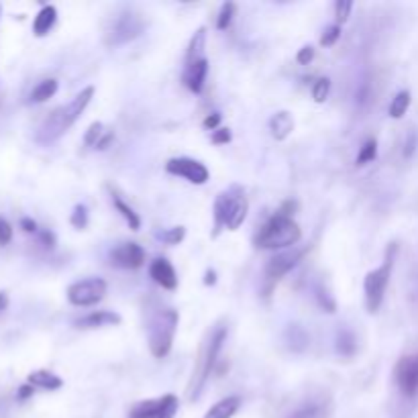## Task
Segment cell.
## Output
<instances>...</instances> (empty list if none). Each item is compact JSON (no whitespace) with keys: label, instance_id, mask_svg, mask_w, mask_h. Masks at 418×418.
Wrapping results in <instances>:
<instances>
[{"label":"cell","instance_id":"4316f807","mask_svg":"<svg viewBox=\"0 0 418 418\" xmlns=\"http://www.w3.org/2000/svg\"><path fill=\"white\" fill-rule=\"evenodd\" d=\"M235 10H237L235 2H225V4L220 6L218 17H216V29H218V31H227V29L231 27L233 17H235Z\"/></svg>","mask_w":418,"mask_h":418},{"label":"cell","instance_id":"4dcf8cb0","mask_svg":"<svg viewBox=\"0 0 418 418\" xmlns=\"http://www.w3.org/2000/svg\"><path fill=\"white\" fill-rule=\"evenodd\" d=\"M70 223L71 227L78 229V231L86 229V227H88V209H86L84 204H78V207L73 209V212H71Z\"/></svg>","mask_w":418,"mask_h":418},{"label":"cell","instance_id":"8fae6325","mask_svg":"<svg viewBox=\"0 0 418 418\" xmlns=\"http://www.w3.org/2000/svg\"><path fill=\"white\" fill-rule=\"evenodd\" d=\"M396 383L404 396L418 394V355H406L396 365Z\"/></svg>","mask_w":418,"mask_h":418},{"label":"cell","instance_id":"ee69618b","mask_svg":"<svg viewBox=\"0 0 418 418\" xmlns=\"http://www.w3.org/2000/svg\"><path fill=\"white\" fill-rule=\"evenodd\" d=\"M33 392H35V387L31 385V383H25V385H21L19 387V400H27V398H31L33 396Z\"/></svg>","mask_w":418,"mask_h":418},{"label":"cell","instance_id":"836d02e7","mask_svg":"<svg viewBox=\"0 0 418 418\" xmlns=\"http://www.w3.org/2000/svg\"><path fill=\"white\" fill-rule=\"evenodd\" d=\"M351 10H353V2H351V0H337V4H335V19H337V25H343V23L347 21Z\"/></svg>","mask_w":418,"mask_h":418},{"label":"cell","instance_id":"d6986e66","mask_svg":"<svg viewBox=\"0 0 418 418\" xmlns=\"http://www.w3.org/2000/svg\"><path fill=\"white\" fill-rule=\"evenodd\" d=\"M247 212H249V200L243 194V190L237 192L235 200H233V207H231V214H229V220H227V229L229 231H237L247 218Z\"/></svg>","mask_w":418,"mask_h":418},{"label":"cell","instance_id":"484cf974","mask_svg":"<svg viewBox=\"0 0 418 418\" xmlns=\"http://www.w3.org/2000/svg\"><path fill=\"white\" fill-rule=\"evenodd\" d=\"M408 106H410V92H408V90L398 92V94L394 96L392 105H390V116H392V119H402V116L406 114Z\"/></svg>","mask_w":418,"mask_h":418},{"label":"cell","instance_id":"44dd1931","mask_svg":"<svg viewBox=\"0 0 418 418\" xmlns=\"http://www.w3.org/2000/svg\"><path fill=\"white\" fill-rule=\"evenodd\" d=\"M204 47H207V27H200L188 43L186 51V66H192L200 60H204Z\"/></svg>","mask_w":418,"mask_h":418},{"label":"cell","instance_id":"7402d4cb","mask_svg":"<svg viewBox=\"0 0 418 418\" xmlns=\"http://www.w3.org/2000/svg\"><path fill=\"white\" fill-rule=\"evenodd\" d=\"M27 382L31 383L33 387H41V390H47V392H53V390H60L64 385V380L47 369H37L33 374H29Z\"/></svg>","mask_w":418,"mask_h":418},{"label":"cell","instance_id":"30bf717a","mask_svg":"<svg viewBox=\"0 0 418 418\" xmlns=\"http://www.w3.org/2000/svg\"><path fill=\"white\" fill-rule=\"evenodd\" d=\"M306 253V249H296V247H292L290 251H281L278 253L274 259H270V263L265 265V279L270 281V284H276L278 279H281L290 270H294L298 263H300V259H302V255Z\"/></svg>","mask_w":418,"mask_h":418},{"label":"cell","instance_id":"8992f818","mask_svg":"<svg viewBox=\"0 0 418 418\" xmlns=\"http://www.w3.org/2000/svg\"><path fill=\"white\" fill-rule=\"evenodd\" d=\"M143 19L139 15L131 12V10H125L116 17H112L110 21V27L106 29V45L110 47H116V45H123V43H129L133 41L135 37H139L143 33Z\"/></svg>","mask_w":418,"mask_h":418},{"label":"cell","instance_id":"ba28073f","mask_svg":"<svg viewBox=\"0 0 418 418\" xmlns=\"http://www.w3.org/2000/svg\"><path fill=\"white\" fill-rule=\"evenodd\" d=\"M166 170H168V174L184 177V180H188L190 184H196V186L207 184L210 177L209 168L202 162L192 159V157H174V159H170L166 164Z\"/></svg>","mask_w":418,"mask_h":418},{"label":"cell","instance_id":"3957f363","mask_svg":"<svg viewBox=\"0 0 418 418\" xmlns=\"http://www.w3.org/2000/svg\"><path fill=\"white\" fill-rule=\"evenodd\" d=\"M302 239V231L292 216L276 212L255 235V247L259 249H288L296 247Z\"/></svg>","mask_w":418,"mask_h":418},{"label":"cell","instance_id":"f546056e","mask_svg":"<svg viewBox=\"0 0 418 418\" xmlns=\"http://www.w3.org/2000/svg\"><path fill=\"white\" fill-rule=\"evenodd\" d=\"M329 92H331V80L329 78H320L316 80L313 86V98L314 103H324L329 98Z\"/></svg>","mask_w":418,"mask_h":418},{"label":"cell","instance_id":"7dc6e473","mask_svg":"<svg viewBox=\"0 0 418 418\" xmlns=\"http://www.w3.org/2000/svg\"><path fill=\"white\" fill-rule=\"evenodd\" d=\"M204 284H207V286H214V284H216V274H214L212 270H209V272H207V278H204Z\"/></svg>","mask_w":418,"mask_h":418},{"label":"cell","instance_id":"7bdbcfd3","mask_svg":"<svg viewBox=\"0 0 418 418\" xmlns=\"http://www.w3.org/2000/svg\"><path fill=\"white\" fill-rule=\"evenodd\" d=\"M21 227H23V231L25 233H39V227H37V223L33 218H21Z\"/></svg>","mask_w":418,"mask_h":418},{"label":"cell","instance_id":"603a6c76","mask_svg":"<svg viewBox=\"0 0 418 418\" xmlns=\"http://www.w3.org/2000/svg\"><path fill=\"white\" fill-rule=\"evenodd\" d=\"M112 204H114V209L116 212L125 218V223L129 225V229L131 231H139L141 229V216L135 212V210L131 209L119 194H112Z\"/></svg>","mask_w":418,"mask_h":418},{"label":"cell","instance_id":"277c9868","mask_svg":"<svg viewBox=\"0 0 418 418\" xmlns=\"http://www.w3.org/2000/svg\"><path fill=\"white\" fill-rule=\"evenodd\" d=\"M177 322H180V314L174 308H162L149 318L147 345L155 359L168 357V353L172 351Z\"/></svg>","mask_w":418,"mask_h":418},{"label":"cell","instance_id":"ac0fdd59","mask_svg":"<svg viewBox=\"0 0 418 418\" xmlns=\"http://www.w3.org/2000/svg\"><path fill=\"white\" fill-rule=\"evenodd\" d=\"M58 21V10L53 4H45L39 12H37L35 21H33V33L37 37H45L55 25Z\"/></svg>","mask_w":418,"mask_h":418},{"label":"cell","instance_id":"5b68a950","mask_svg":"<svg viewBox=\"0 0 418 418\" xmlns=\"http://www.w3.org/2000/svg\"><path fill=\"white\" fill-rule=\"evenodd\" d=\"M396 251L398 247L396 245H390L387 251H385V259L380 268L372 270L365 279H363V292H365V308L367 313L374 314L380 311L383 302V296H385V290H387V284H390V276H392V268H394V257H396Z\"/></svg>","mask_w":418,"mask_h":418},{"label":"cell","instance_id":"ffe728a7","mask_svg":"<svg viewBox=\"0 0 418 418\" xmlns=\"http://www.w3.org/2000/svg\"><path fill=\"white\" fill-rule=\"evenodd\" d=\"M241 408V398L239 396H227L223 400H218L204 418H233Z\"/></svg>","mask_w":418,"mask_h":418},{"label":"cell","instance_id":"74e56055","mask_svg":"<svg viewBox=\"0 0 418 418\" xmlns=\"http://www.w3.org/2000/svg\"><path fill=\"white\" fill-rule=\"evenodd\" d=\"M316 415H318V406L308 404V406H302V408L294 410L288 418H316Z\"/></svg>","mask_w":418,"mask_h":418},{"label":"cell","instance_id":"c3c4849f","mask_svg":"<svg viewBox=\"0 0 418 418\" xmlns=\"http://www.w3.org/2000/svg\"><path fill=\"white\" fill-rule=\"evenodd\" d=\"M6 306H8V296L4 292H0V313L6 311Z\"/></svg>","mask_w":418,"mask_h":418},{"label":"cell","instance_id":"9c48e42d","mask_svg":"<svg viewBox=\"0 0 418 418\" xmlns=\"http://www.w3.org/2000/svg\"><path fill=\"white\" fill-rule=\"evenodd\" d=\"M177 412V398L174 394H168L164 398L145 400L133 406L129 418H166Z\"/></svg>","mask_w":418,"mask_h":418},{"label":"cell","instance_id":"b9f144b4","mask_svg":"<svg viewBox=\"0 0 418 418\" xmlns=\"http://www.w3.org/2000/svg\"><path fill=\"white\" fill-rule=\"evenodd\" d=\"M39 241L45 245V247H53V245H55V237H53L51 231H47V229H39Z\"/></svg>","mask_w":418,"mask_h":418},{"label":"cell","instance_id":"e575fe53","mask_svg":"<svg viewBox=\"0 0 418 418\" xmlns=\"http://www.w3.org/2000/svg\"><path fill=\"white\" fill-rule=\"evenodd\" d=\"M316 298H318V304L326 311V313H335V308H337V304H335V298L322 288V286H318L316 288Z\"/></svg>","mask_w":418,"mask_h":418},{"label":"cell","instance_id":"bcb514c9","mask_svg":"<svg viewBox=\"0 0 418 418\" xmlns=\"http://www.w3.org/2000/svg\"><path fill=\"white\" fill-rule=\"evenodd\" d=\"M114 139V133L112 131H106L105 135H103V139L98 141V145H96V149H106L108 147V143Z\"/></svg>","mask_w":418,"mask_h":418},{"label":"cell","instance_id":"f6af8a7d","mask_svg":"<svg viewBox=\"0 0 418 418\" xmlns=\"http://www.w3.org/2000/svg\"><path fill=\"white\" fill-rule=\"evenodd\" d=\"M415 149H417V135L412 133V135H410V139H408V143H406V147H404V155H406V157H410V155L415 153Z\"/></svg>","mask_w":418,"mask_h":418},{"label":"cell","instance_id":"e0dca14e","mask_svg":"<svg viewBox=\"0 0 418 418\" xmlns=\"http://www.w3.org/2000/svg\"><path fill=\"white\" fill-rule=\"evenodd\" d=\"M294 131V119L288 110H279L270 119V133L276 141L288 139Z\"/></svg>","mask_w":418,"mask_h":418},{"label":"cell","instance_id":"6da1fadb","mask_svg":"<svg viewBox=\"0 0 418 418\" xmlns=\"http://www.w3.org/2000/svg\"><path fill=\"white\" fill-rule=\"evenodd\" d=\"M92 96H94V86H88L82 92H78L68 105L51 110L37 131V141L41 145H49V143L60 139L62 135H66L71 125L82 116L86 106L90 105Z\"/></svg>","mask_w":418,"mask_h":418},{"label":"cell","instance_id":"60d3db41","mask_svg":"<svg viewBox=\"0 0 418 418\" xmlns=\"http://www.w3.org/2000/svg\"><path fill=\"white\" fill-rule=\"evenodd\" d=\"M220 121H223V116H220V112H212L209 114L207 119H204V129H210V131H216V129H220L218 125H220Z\"/></svg>","mask_w":418,"mask_h":418},{"label":"cell","instance_id":"7c38bea8","mask_svg":"<svg viewBox=\"0 0 418 418\" xmlns=\"http://www.w3.org/2000/svg\"><path fill=\"white\" fill-rule=\"evenodd\" d=\"M110 263L123 270H139L145 263V251L137 243H123L110 251Z\"/></svg>","mask_w":418,"mask_h":418},{"label":"cell","instance_id":"52a82bcc","mask_svg":"<svg viewBox=\"0 0 418 418\" xmlns=\"http://www.w3.org/2000/svg\"><path fill=\"white\" fill-rule=\"evenodd\" d=\"M106 281L103 278H86L80 281H73L68 288V300L73 306L86 308V306H94L105 298Z\"/></svg>","mask_w":418,"mask_h":418},{"label":"cell","instance_id":"1f68e13d","mask_svg":"<svg viewBox=\"0 0 418 418\" xmlns=\"http://www.w3.org/2000/svg\"><path fill=\"white\" fill-rule=\"evenodd\" d=\"M184 237H186V229L184 227H174V229H168V231L159 233V239L168 245H180L184 241Z\"/></svg>","mask_w":418,"mask_h":418},{"label":"cell","instance_id":"ab89813d","mask_svg":"<svg viewBox=\"0 0 418 418\" xmlns=\"http://www.w3.org/2000/svg\"><path fill=\"white\" fill-rule=\"evenodd\" d=\"M210 141H212L214 145H225V143L231 141V131H229V129H216V131H212Z\"/></svg>","mask_w":418,"mask_h":418},{"label":"cell","instance_id":"f35d334b","mask_svg":"<svg viewBox=\"0 0 418 418\" xmlns=\"http://www.w3.org/2000/svg\"><path fill=\"white\" fill-rule=\"evenodd\" d=\"M296 60H298V64L300 66H308L311 62L314 60V47L313 45H304L300 51H298V55H296Z\"/></svg>","mask_w":418,"mask_h":418},{"label":"cell","instance_id":"d6a6232c","mask_svg":"<svg viewBox=\"0 0 418 418\" xmlns=\"http://www.w3.org/2000/svg\"><path fill=\"white\" fill-rule=\"evenodd\" d=\"M105 127H103V123H92L90 127H88V131H86V137H84V143L88 145V147H96L98 145V141L103 139V135H105L106 131H103Z\"/></svg>","mask_w":418,"mask_h":418},{"label":"cell","instance_id":"5bb4252c","mask_svg":"<svg viewBox=\"0 0 418 418\" xmlns=\"http://www.w3.org/2000/svg\"><path fill=\"white\" fill-rule=\"evenodd\" d=\"M149 276H151V279L157 286H162L164 290H175L177 288V274H175L174 265L168 259H164V257H157L155 261H151Z\"/></svg>","mask_w":418,"mask_h":418},{"label":"cell","instance_id":"d4e9b609","mask_svg":"<svg viewBox=\"0 0 418 418\" xmlns=\"http://www.w3.org/2000/svg\"><path fill=\"white\" fill-rule=\"evenodd\" d=\"M55 92H58V80L47 78V80L39 82L35 88H33V92H31V103H33V105H37V103H45V101H49Z\"/></svg>","mask_w":418,"mask_h":418},{"label":"cell","instance_id":"83f0119b","mask_svg":"<svg viewBox=\"0 0 418 418\" xmlns=\"http://www.w3.org/2000/svg\"><path fill=\"white\" fill-rule=\"evenodd\" d=\"M376 157H378V143L376 139H367L357 153V166H365V164L374 162Z\"/></svg>","mask_w":418,"mask_h":418},{"label":"cell","instance_id":"2e32d148","mask_svg":"<svg viewBox=\"0 0 418 418\" xmlns=\"http://www.w3.org/2000/svg\"><path fill=\"white\" fill-rule=\"evenodd\" d=\"M80 329H98V326H116L121 324V316L112 311H96V313L86 314L76 322Z\"/></svg>","mask_w":418,"mask_h":418},{"label":"cell","instance_id":"f1b7e54d","mask_svg":"<svg viewBox=\"0 0 418 418\" xmlns=\"http://www.w3.org/2000/svg\"><path fill=\"white\" fill-rule=\"evenodd\" d=\"M337 351L345 357H351L355 353V337L349 331H339L337 335Z\"/></svg>","mask_w":418,"mask_h":418},{"label":"cell","instance_id":"4fadbf2b","mask_svg":"<svg viewBox=\"0 0 418 418\" xmlns=\"http://www.w3.org/2000/svg\"><path fill=\"white\" fill-rule=\"evenodd\" d=\"M241 188L239 186H231L229 190L220 192L214 200V207H212V216H214V227H212V237H218V233L223 229H227V220H229V214H231V207H233V200L237 196Z\"/></svg>","mask_w":418,"mask_h":418},{"label":"cell","instance_id":"7a4b0ae2","mask_svg":"<svg viewBox=\"0 0 418 418\" xmlns=\"http://www.w3.org/2000/svg\"><path fill=\"white\" fill-rule=\"evenodd\" d=\"M227 339V326L218 324L214 326V331L209 335V339L204 341V345L200 349V359L196 361V369L192 374V380L188 383V400L194 402L200 398L204 385L209 382L210 374L218 361V353L223 349V343Z\"/></svg>","mask_w":418,"mask_h":418},{"label":"cell","instance_id":"cb8c5ba5","mask_svg":"<svg viewBox=\"0 0 418 418\" xmlns=\"http://www.w3.org/2000/svg\"><path fill=\"white\" fill-rule=\"evenodd\" d=\"M286 343H288V347L292 349V351L300 353V351H304V349L308 347V335H306V331L302 326L290 324L286 329Z\"/></svg>","mask_w":418,"mask_h":418},{"label":"cell","instance_id":"8d00e7d4","mask_svg":"<svg viewBox=\"0 0 418 418\" xmlns=\"http://www.w3.org/2000/svg\"><path fill=\"white\" fill-rule=\"evenodd\" d=\"M10 241H12V227H10V223L6 218L0 216V245L4 247V245L10 243Z\"/></svg>","mask_w":418,"mask_h":418},{"label":"cell","instance_id":"681fc988","mask_svg":"<svg viewBox=\"0 0 418 418\" xmlns=\"http://www.w3.org/2000/svg\"><path fill=\"white\" fill-rule=\"evenodd\" d=\"M0 15H2V4H0Z\"/></svg>","mask_w":418,"mask_h":418},{"label":"cell","instance_id":"d590c367","mask_svg":"<svg viewBox=\"0 0 418 418\" xmlns=\"http://www.w3.org/2000/svg\"><path fill=\"white\" fill-rule=\"evenodd\" d=\"M339 37H341V25H331V27H326V31L320 37V45L333 47L339 41Z\"/></svg>","mask_w":418,"mask_h":418},{"label":"cell","instance_id":"9a60e30c","mask_svg":"<svg viewBox=\"0 0 418 418\" xmlns=\"http://www.w3.org/2000/svg\"><path fill=\"white\" fill-rule=\"evenodd\" d=\"M207 76H209V60H200L192 66H186L184 68V84L188 86V90H192L194 94H200L202 88H204V82H207Z\"/></svg>","mask_w":418,"mask_h":418}]
</instances>
